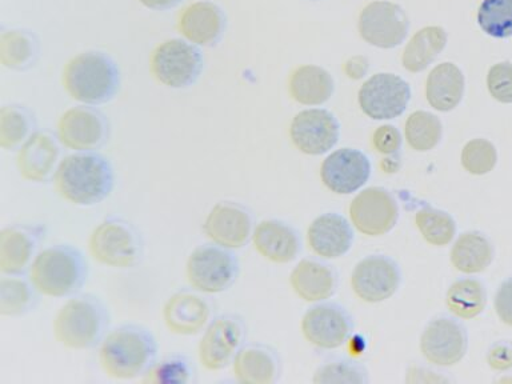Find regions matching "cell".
I'll list each match as a JSON object with an SVG mask.
<instances>
[{
    "instance_id": "cell-33",
    "label": "cell",
    "mask_w": 512,
    "mask_h": 384,
    "mask_svg": "<svg viewBox=\"0 0 512 384\" xmlns=\"http://www.w3.org/2000/svg\"><path fill=\"white\" fill-rule=\"evenodd\" d=\"M446 306L451 314L460 319H474L487 306L486 286L475 278L456 280L448 288Z\"/></svg>"
},
{
    "instance_id": "cell-19",
    "label": "cell",
    "mask_w": 512,
    "mask_h": 384,
    "mask_svg": "<svg viewBox=\"0 0 512 384\" xmlns=\"http://www.w3.org/2000/svg\"><path fill=\"white\" fill-rule=\"evenodd\" d=\"M302 334L312 346L323 350L342 347L352 332V320L343 307L334 303L310 308L302 319Z\"/></svg>"
},
{
    "instance_id": "cell-43",
    "label": "cell",
    "mask_w": 512,
    "mask_h": 384,
    "mask_svg": "<svg viewBox=\"0 0 512 384\" xmlns=\"http://www.w3.org/2000/svg\"><path fill=\"white\" fill-rule=\"evenodd\" d=\"M372 144L379 154L384 156L399 154L402 148V135L398 128L391 126V124H384L376 128L374 135H372Z\"/></svg>"
},
{
    "instance_id": "cell-35",
    "label": "cell",
    "mask_w": 512,
    "mask_h": 384,
    "mask_svg": "<svg viewBox=\"0 0 512 384\" xmlns=\"http://www.w3.org/2000/svg\"><path fill=\"white\" fill-rule=\"evenodd\" d=\"M38 291L30 278L22 275H3L0 279V315L18 318L34 310Z\"/></svg>"
},
{
    "instance_id": "cell-14",
    "label": "cell",
    "mask_w": 512,
    "mask_h": 384,
    "mask_svg": "<svg viewBox=\"0 0 512 384\" xmlns=\"http://www.w3.org/2000/svg\"><path fill=\"white\" fill-rule=\"evenodd\" d=\"M467 348L466 327L448 316L432 319L420 336V351L423 358L435 366H455L464 358Z\"/></svg>"
},
{
    "instance_id": "cell-15",
    "label": "cell",
    "mask_w": 512,
    "mask_h": 384,
    "mask_svg": "<svg viewBox=\"0 0 512 384\" xmlns=\"http://www.w3.org/2000/svg\"><path fill=\"white\" fill-rule=\"evenodd\" d=\"M348 212L356 230L367 236L388 234L399 219L398 203L391 192L382 187L359 192L352 199Z\"/></svg>"
},
{
    "instance_id": "cell-42",
    "label": "cell",
    "mask_w": 512,
    "mask_h": 384,
    "mask_svg": "<svg viewBox=\"0 0 512 384\" xmlns=\"http://www.w3.org/2000/svg\"><path fill=\"white\" fill-rule=\"evenodd\" d=\"M490 95L500 103H512V63L502 62L490 68L487 75Z\"/></svg>"
},
{
    "instance_id": "cell-2",
    "label": "cell",
    "mask_w": 512,
    "mask_h": 384,
    "mask_svg": "<svg viewBox=\"0 0 512 384\" xmlns=\"http://www.w3.org/2000/svg\"><path fill=\"white\" fill-rule=\"evenodd\" d=\"M158 344L147 328L136 324L116 327L104 336L99 347V364L108 378H143L156 362Z\"/></svg>"
},
{
    "instance_id": "cell-13",
    "label": "cell",
    "mask_w": 512,
    "mask_h": 384,
    "mask_svg": "<svg viewBox=\"0 0 512 384\" xmlns=\"http://www.w3.org/2000/svg\"><path fill=\"white\" fill-rule=\"evenodd\" d=\"M252 227L254 218L246 206L234 200H220L208 212L203 232L212 243L238 250L252 238Z\"/></svg>"
},
{
    "instance_id": "cell-11",
    "label": "cell",
    "mask_w": 512,
    "mask_h": 384,
    "mask_svg": "<svg viewBox=\"0 0 512 384\" xmlns=\"http://www.w3.org/2000/svg\"><path fill=\"white\" fill-rule=\"evenodd\" d=\"M411 100L410 84L395 74H376L360 87V110L374 120L399 118Z\"/></svg>"
},
{
    "instance_id": "cell-34",
    "label": "cell",
    "mask_w": 512,
    "mask_h": 384,
    "mask_svg": "<svg viewBox=\"0 0 512 384\" xmlns=\"http://www.w3.org/2000/svg\"><path fill=\"white\" fill-rule=\"evenodd\" d=\"M36 132L34 114L26 106L6 104L0 110V147L19 150Z\"/></svg>"
},
{
    "instance_id": "cell-49",
    "label": "cell",
    "mask_w": 512,
    "mask_h": 384,
    "mask_svg": "<svg viewBox=\"0 0 512 384\" xmlns=\"http://www.w3.org/2000/svg\"><path fill=\"white\" fill-rule=\"evenodd\" d=\"M312 2H315V0H312Z\"/></svg>"
},
{
    "instance_id": "cell-31",
    "label": "cell",
    "mask_w": 512,
    "mask_h": 384,
    "mask_svg": "<svg viewBox=\"0 0 512 384\" xmlns=\"http://www.w3.org/2000/svg\"><path fill=\"white\" fill-rule=\"evenodd\" d=\"M447 46V32L439 26L424 27L416 32L404 48L403 67L407 71L422 72L442 54Z\"/></svg>"
},
{
    "instance_id": "cell-17",
    "label": "cell",
    "mask_w": 512,
    "mask_h": 384,
    "mask_svg": "<svg viewBox=\"0 0 512 384\" xmlns=\"http://www.w3.org/2000/svg\"><path fill=\"white\" fill-rule=\"evenodd\" d=\"M340 126L335 116L323 108L300 111L290 126V138L296 150L303 154L318 156L326 154L336 146Z\"/></svg>"
},
{
    "instance_id": "cell-44",
    "label": "cell",
    "mask_w": 512,
    "mask_h": 384,
    "mask_svg": "<svg viewBox=\"0 0 512 384\" xmlns=\"http://www.w3.org/2000/svg\"><path fill=\"white\" fill-rule=\"evenodd\" d=\"M487 363L492 370L507 371L512 368V343L500 340L492 344L487 352Z\"/></svg>"
},
{
    "instance_id": "cell-10",
    "label": "cell",
    "mask_w": 512,
    "mask_h": 384,
    "mask_svg": "<svg viewBox=\"0 0 512 384\" xmlns=\"http://www.w3.org/2000/svg\"><path fill=\"white\" fill-rule=\"evenodd\" d=\"M110 136L107 116L98 108L76 106L64 111L58 122V139L68 150L91 152L99 150Z\"/></svg>"
},
{
    "instance_id": "cell-38",
    "label": "cell",
    "mask_w": 512,
    "mask_h": 384,
    "mask_svg": "<svg viewBox=\"0 0 512 384\" xmlns=\"http://www.w3.org/2000/svg\"><path fill=\"white\" fill-rule=\"evenodd\" d=\"M478 24L484 34L496 39L512 36V0H483Z\"/></svg>"
},
{
    "instance_id": "cell-12",
    "label": "cell",
    "mask_w": 512,
    "mask_h": 384,
    "mask_svg": "<svg viewBox=\"0 0 512 384\" xmlns=\"http://www.w3.org/2000/svg\"><path fill=\"white\" fill-rule=\"evenodd\" d=\"M358 28L368 44L390 50L406 40L410 19L399 4L372 2L360 12Z\"/></svg>"
},
{
    "instance_id": "cell-21",
    "label": "cell",
    "mask_w": 512,
    "mask_h": 384,
    "mask_svg": "<svg viewBox=\"0 0 512 384\" xmlns=\"http://www.w3.org/2000/svg\"><path fill=\"white\" fill-rule=\"evenodd\" d=\"M59 143L51 132L36 131L16 154L19 175L32 183H44L54 178L60 163Z\"/></svg>"
},
{
    "instance_id": "cell-9",
    "label": "cell",
    "mask_w": 512,
    "mask_h": 384,
    "mask_svg": "<svg viewBox=\"0 0 512 384\" xmlns=\"http://www.w3.org/2000/svg\"><path fill=\"white\" fill-rule=\"evenodd\" d=\"M247 327L242 316L224 314L204 328L198 346L200 364L208 371H220L234 362L246 342Z\"/></svg>"
},
{
    "instance_id": "cell-3",
    "label": "cell",
    "mask_w": 512,
    "mask_h": 384,
    "mask_svg": "<svg viewBox=\"0 0 512 384\" xmlns=\"http://www.w3.org/2000/svg\"><path fill=\"white\" fill-rule=\"evenodd\" d=\"M64 90L76 102L99 106L118 94L120 72L114 59L102 51L80 52L63 68Z\"/></svg>"
},
{
    "instance_id": "cell-24",
    "label": "cell",
    "mask_w": 512,
    "mask_h": 384,
    "mask_svg": "<svg viewBox=\"0 0 512 384\" xmlns=\"http://www.w3.org/2000/svg\"><path fill=\"white\" fill-rule=\"evenodd\" d=\"M354 242V231L344 216L327 212L314 219L307 230L308 247L324 259L346 255Z\"/></svg>"
},
{
    "instance_id": "cell-5",
    "label": "cell",
    "mask_w": 512,
    "mask_h": 384,
    "mask_svg": "<svg viewBox=\"0 0 512 384\" xmlns=\"http://www.w3.org/2000/svg\"><path fill=\"white\" fill-rule=\"evenodd\" d=\"M108 327V311L94 295L68 299L56 312L52 330L56 342L70 350H90L102 343Z\"/></svg>"
},
{
    "instance_id": "cell-32",
    "label": "cell",
    "mask_w": 512,
    "mask_h": 384,
    "mask_svg": "<svg viewBox=\"0 0 512 384\" xmlns=\"http://www.w3.org/2000/svg\"><path fill=\"white\" fill-rule=\"evenodd\" d=\"M39 40L30 31L3 30L0 35V62L6 68L24 71L38 62Z\"/></svg>"
},
{
    "instance_id": "cell-26",
    "label": "cell",
    "mask_w": 512,
    "mask_h": 384,
    "mask_svg": "<svg viewBox=\"0 0 512 384\" xmlns=\"http://www.w3.org/2000/svg\"><path fill=\"white\" fill-rule=\"evenodd\" d=\"M282 372L278 352L264 344H248L235 356L232 374L239 383L274 384Z\"/></svg>"
},
{
    "instance_id": "cell-20",
    "label": "cell",
    "mask_w": 512,
    "mask_h": 384,
    "mask_svg": "<svg viewBox=\"0 0 512 384\" xmlns=\"http://www.w3.org/2000/svg\"><path fill=\"white\" fill-rule=\"evenodd\" d=\"M370 175V160L355 148H340L332 152L320 167V178L324 186L338 195H350L360 190Z\"/></svg>"
},
{
    "instance_id": "cell-18",
    "label": "cell",
    "mask_w": 512,
    "mask_h": 384,
    "mask_svg": "<svg viewBox=\"0 0 512 384\" xmlns=\"http://www.w3.org/2000/svg\"><path fill=\"white\" fill-rule=\"evenodd\" d=\"M46 235L42 224H11L0 232V272L22 275L30 270Z\"/></svg>"
},
{
    "instance_id": "cell-6",
    "label": "cell",
    "mask_w": 512,
    "mask_h": 384,
    "mask_svg": "<svg viewBox=\"0 0 512 384\" xmlns=\"http://www.w3.org/2000/svg\"><path fill=\"white\" fill-rule=\"evenodd\" d=\"M88 251L103 266L127 270L142 260L144 242L134 223L114 216L104 219L91 232Z\"/></svg>"
},
{
    "instance_id": "cell-40",
    "label": "cell",
    "mask_w": 512,
    "mask_h": 384,
    "mask_svg": "<svg viewBox=\"0 0 512 384\" xmlns=\"http://www.w3.org/2000/svg\"><path fill=\"white\" fill-rule=\"evenodd\" d=\"M370 382L366 368L351 360H332L316 370L314 383L318 384H367Z\"/></svg>"
},
{
    "instance_id": "cell-7",
    "label": "cell",
    "mask_w": 512,
    "mask_h": 384,
    "mask_svg": "<svg viewBox=\"0 0 512 384\" xmlns=\"http://www.w3.org/2000/svg\"><path fill=\"white\" fill-rule=\"evenodd\" d=\"M239 275V260L228 248L203 244L188 256L186 278L195 291L222 294L231 288Z\"/></svg>"
},
{
    "instance_id": "cell-30",
    "label": "cell",
    "mask_w": 512,
    "mask_h": 384,
    "mask_svg": "<svg viewBox=\"0 0 512 384\" xmlns=\"http://www.w3.org/2000/svg\"><path fill=\"white\" fill-rule=\"evenodd\" d=\"M494 246L479 231H467L456 239L451 250V263L463 274H479L490 267L494 260Z\"/></svg>"
},
{
    "instance_id": "cell-27",
    "label": "cell",
    "mask_w": 512,
    "mask_h": 384,
    "mask_svg": "<svg viewBox=\"0 0 512 384\" xmlns=\"http://www.w3.org/2000/svg\"><path fill=\"white\" fill-rule=\"evenodd\" d=\"M290 284L295 294L304 302H322L335 294L338 274L330 264L303 259L292 270Z\"/></svg>"
},
{
    "instance_id": "cell-25",
    "label": "cell",
    "mask_w": 512,
    "mask_h": 384,
    "mask_svg": "<svg viewBox=\"0 0 512 384\" xmlns=\"http://www.w3.org/2000/svg\"><path fill=\"white\" fill-rule=\"evenodd\" d=\"M252 243L262 258L275 264L291 263L300 252L298 232L282 220H262L252 232Z\"/></svg>"
},
{
    "instance_id": "cell-29",
    "label": "cell",
    "mask_w": 512,
    "mask_h": 384,
    "mask_svg": "<svg viewBox=\"0 0 512 384\" xmlns=\"http://www.w3.org/2000/svg\"><path fill=\"white\" fill-rule=\"evenodd\" d=\"M335 83L330 72L318 66H300L291 74L288 90L296 103L320 106L334 94Z\"/></svg>"
},
{
    "instance_id": "cell-23",
    "label": "cell",
    "mask_w": 512,
    "mask_h": 384,
    "mask_svg": "<svg viewBox=\"0 0 512 384\" xmlns=\"http://www.w3.org/2000/svg\"><path fill=\"white\" fill-rule=\"evenodd\" d=\"M178 30L187 42L199 47H212L226 31V15L218 4L195 2L179 15Z\"/></svg>"
},
{
    "instance_id": "cell-48",
    "label": "cell",
    "mask_w": 512,
    "mask_h": 384,
    "mask_svg": "<svg viewBox=\"0 0 512 384\" xmlns=\"http://www.w3.org/2000/svg\"><path fill=\"white\" fill-rule=\"evenodd\" d=\"M380 166H382L383 171L388 172V174H394V172L398 171L400 168V158L399 156L395 158V155H390L388 158L382 160Z\"/></svg>"
},
{
    "instance_id": "cell-45",
    "label": "cell",
    "mask_w": 512,
    "mask_h": 384,
    "mask_svg": "<svg viewBox=\"0 0 512 384\" xmlns=\"http://www.w3.org/2000/svg\"><path fill=\"white\" fill-rule=\"evenodd\" d=\"M494 306L499 319L512 327V276L500 284L496 291Z\"/></svg>"
},
{
    "instance_id": "cell-39",
    "label": "cell",
    "mask_w": 512,
    "mask_h": 384,
    "mask_svg": "<svg viewBox=\"0 0 512 384\" xmlns=\"http://www.w3.org/2000/svg\"><path fill=\"white\" fill-rule=\"evenodd\" d=\"M192 370L190 360L184 355L167 356L152 364L142 378L144 384H186L191 382Z\"/></svg>"
},
{
    "instance_id": "cell-41",
    "label": "cell",
    "mask_w": 512,
    "mask_h": 384,
    "mask_svg": "<svg viewBox=\"0 0 512 384\" xmlns=\"http://www.w3.org/2000/svg\"><path fill=\"white\" fill-rule=\"evenodd\" d=\"M498 152L494 144L486 139H472L462 151V166L468 174L482 176L494 170Z\"/></svg>"
},
{
    "instance_id": "cell-36",
    "label": "cell",
    "mask_w": 512,
    "mask_h": 384,
    "mask_svg": "<svg viewBox=\"0 0 512 384\" xmlns=\"http://www.w3.org/2000/svg\"><path fill=\"white\" fill-rule=\"evenodd\" d=\"M404 135H406L408 146L412 150L418 152L434 150L442 140V122L431 112H412L404 126Z\"/></svg>"
},
{
    "instance_id": "cell-1",
    "label": "cell",
    "mask_w": 512,
    "mask_h": 384,
    "mask_svg": "<svg viewBox=\"0 0 512 384\" xmlns=\"http://www.w3.org/2000/svg\"><path fill=\"white\" fill-rule=\"evenodd\" d=\"M52 182L66 202L91 207L111 194L115 183L114 168L95 151L75 152L60 160Z\"/></svg>"
},
{
    "instance_id": "cell-46",
    "label": "cell",
    "mask_w": 512,
    "mask_h": 384,
    "mask_svg": "<svg viewBox=\"0 0 512 384\" xmlns=\"http://www.w3.org/2000/svg\"><path fill=\"white\" fill-rule=\"evenodd\" d=\"M370 68V62L366 56H354L344 64V72L350 79L359 80L364 78Z\"/></svg>"
},
{
    "instance_id": "cell-28",
    "label": "cell",
    "mask_w": 512,
    "mask_h": 384,
    "mask_svg": "<svg viewBox=\"0 0 512 384\" xmlns=\"http://www.w3.org/2000/svg\"><path fill=\"white\" fill-rule=\"evenodd\" d=\"M466 80L462 70L456 64L446 62L438 64L428 75L426 98L436 111L455 110L462 102Z\"/></svg>"
},
{
    "instance_id": "cell-4",
    "label": "cell",
    "mask_w": 512,
    "mask_h": 384,
    "mask_svg": "<svg viewBox=\"0 0 512 384\" xmlns=\"http://www.w3.org/2000/svg\"><path fill=\"white\" fill-rule=\"evenodd\" d=\"M28 275L39 294L66 298L76 294L86 283L87 263L78 248L55 244L36 255Z\"/></svg>"
},
{
    "instance_id": "cell-37",
    "label": "cell",
    "mask_w": 512,
    "mask_h": 384,
    "mask_svg": "<svg viewBox=\"0 0 512 384\" xmlns=\"http://www.w3.org/2000/svg\"><path fill=\"white\" fill-rule=\"evenodd\" d=\"M415 224L422 238L431 246H447L456 235L454 218L448 212L431 206H424L416 212Z\"/></svg>"
},
{
    "instance_id": "cell-47",
    "label": "cell",
    "mask_w": 512,
    "mask_h": 384,
    "mask_svg": "<svg viewBox=\"0 0 512 384\" xmlns=\"http://www.w3.org/2000/svg\"><path fill=\"white\" fill-rule=\"evenodd\" d=\"M148 10L167 11L182 3V0H138Z\"/></svg>"
},
{
    "instance_id": "cell-16",
    "label": "cell",
    "mask_w": 512,
    "mask_h": 384,
    "mask_svg": "<svg viewBox=\"0 0 512 384\" xmlns=\"http://www.w3.org/2000/svg\"><path fill=\"white\" fill-rule=\"evenodd\" d=\"M402 274L390 256L370 255L356 264L351 275L355 295L366 303H382L398 291Z\"/></svg>"
},
{
    "instance_id": "cell-22",
    "label": "cell",
    "mask_w": 512,
    "mask_h": 384,
    "mask_svg": "<svg viewBox=\"0 0 512 384\" xmlns=\"http://www.w3.org/2000/svg\"><path fill=\"white\" fill-rule=\"evenodd\" d=\"M211 304L190 290L175 292L163 307V320L172 334L198 335L211 322Z\"/></svg>"
},
{
    "instance_id": "cell-8",
    "label": "cell",
    "mask_w": 512,
    "mask_h": 384,
    "mask_svg": "<svg viewBox=\"0 0 512 384\" xmlns=\"http://www.w3.org/2000/svg\"><path fill=\"white\" fill-rule=\"evenodd\" d=\"M202 70V52L187 40H166L152 51L151 74L156 82L171 90L191 87L199 79Z\"/></svg>"
}]
</instances>
